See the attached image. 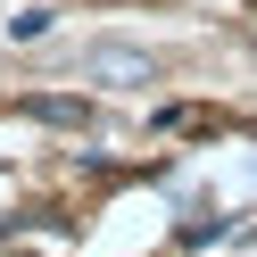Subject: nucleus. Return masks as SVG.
<instances>
[{"mask_svg": "<svg viewBox=\"0 0 257 257\" xmlns=\"http://www.w3.org/2000/svg\"><path fill=\"white\" fill-rule=\"evenodd\" d=\"M83 75H91V83H116V91H141L158 67H150L141 50H124V42H100V50L83 58Z\"/></svg>", "mask_w": 257, "mask_h": 257, "instance_id": "nucleus-1", "label": "nucleus"}]
</instances>
